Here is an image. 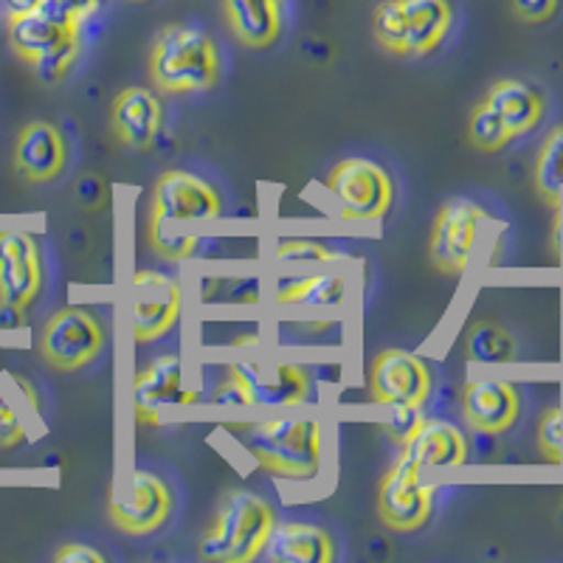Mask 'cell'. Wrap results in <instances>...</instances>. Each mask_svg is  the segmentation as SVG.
Returning <instances> with one entry per match:
<instances>
[{
	"label": "cell",
	"instance_id": "cell-28",
	"mask_svg": "<svg viewBox=\"0 0 563 563\" xmlns=\"http://www.w3.org/2000/svg\"><path fill=\"white\" fill-rule=\"evenodd\" d=\"M538 445L550 462H563V409L550 406L538 422Z\"/></svg>",
	"mask_w": 563,
	"mask_h": 563
},
{
	"label": "cell",
	"instance_id": "cell-6",
	"mask_svg": "<svg viewBox=\"0 0 563 563\" xmlns=\"http://www.w3.org/2000/svg\"><path fill=\"white\" fill-rule=\"evenodd\" d=\"M9 43L23 63L54 82L68 70L79 52V26L54 18L45 9L9 14Z\"/></svg>",
	"mask_w": 563,
	"mask_h": 563
},
{
	"label": "cell",
	"instance_id": "cell-33",
	"mask_svg": "<svg viewBox=\"0 0 563 563\" xmlns=\"http://www.w3.org/2000/svg\"><path fill=\"white\" fill-rule=\"evenodd\" d=\"M59 563H102L104 558L99 555L97 550H90V547L82 544H65L63 550L57 552Z\"/></svg>",
	"mask_w": 563,
	"mask_h": 563
},
{
	"label": "cell",
	"instance_id": "cell-1",
	"mask_svg": "<svg viewBox=\"0 0 563 563\" xmlns=\"http://www.w3.org/2000/svg\"><path fill=\"white\" fill-rule=\"evenodd\" d=\"M274 510L263 496L249 490L229 493V499L211 521L209 532L200 541V555L218 563H245L263 552L271 530H274Z\"/></svg>",
	"mask_w": 563,
	"mask_h": 563
},
{
	"label": "cell",
	"instance_id": "cell-22",
	"mask_svg": "<svg viewBox=\"0 0 563 563\" xmlns=\"http://www.w3.org/2000/svg\"><path fill=\"white\" fill-rule=\"evenodd\" d=\"M285 0H223L231 32L249 48H268L282 32Z\"/></svg>",
	"mask_w": 563,
	"mask_h": 563
},
{
	"label": "cell",
	"instance_id": "cell-11",
	"mask_svg": "<svg viewBox=\"0 0 563 563\" xmlns=\"http://www.w3.org/2000/svg\"><path fill=\"white\" fill-rule=\"evenodd\" d=\"M431 501H434V487L420 482V467L409 460H397L389 474L384 476L378 490L380 519L391 530L411 532L422 527L431 516Z\"/></svg>",
	"mask_w": 563,
	"mask_h": 563
},
{
	"label": "cell",
	"instance_id": "cell-20",
	"mask_svg": "<svg viewBox=\"0 0 563 563\" xmlns=\"http://www.w3.org/2000/svg\"><path fill=\"white\" fill-rule=\"evenodd\" d=\"M465 417L474 429L499 434L519 417V391L507 380H476L465 389Z\"/></svg>",
	"mask_w": 563,
	"mask_h": 563
},
{
	"label": "cell",
	"instance_id": "cell-14",
	"mask_svg": "<svg viewBox=\"0 0 563 563\" xmlns=\"http://www.w3.org/2000/svg\"><path fill=\"white\" fill-rule=\"evenodd\" d=\"M173 510V496L158 476L135 471L130 487L110 501V519L119 530L133 536H147L167 521Z\"/></svg>",
	"mask_w": 563,
	"mask_h": 563
},
{
	"label": "cell",
	"instance_id": "cell-35",
	"mask_svg": "<svg viewBox=\"0 0 563 563\" xmlns=\"http://www.w3.org/2000/svg\"><path fill=\"white\" fill-rule=\"evenodd\" d=\"M77 192H79V198H88L90 200L88 206H97V200L102 198V184H99L97 178H85L82 184L77 186Z\"/></svg>",
	"mask_w": 563,
	"mask_h": 563
},
{
	"label": "cell",
	"instance_id": "cell-18",
	"mask_svg": "<svg viewBox=\"0 0 563 563\" xmlns=\"http://www.w3.org/2000/svg\"><path fill=\"white\" fill-rule=\"evenodd\" d=\"M161 119H164V110H161L158 97L147 88L122 90L110 108L113 133L133 150H147L153 144L161 130Z\"/></svg>",
	"mask_w": 563,
	"mask_h": 563
},
{
	"label": "cell",
	"instance_id": "cell-31",
	"mask_svg": "<svg viewBox=\"0 0 563 563\" xmlns=\"http://www.w3.org/2000/svg\"><path fill=\"white\" fill-rule=\"evenodd\" d=\"M23 440V422H20L18 411L12 409L3 391H0V449L18 445Z\"/></svg>",
	"mask_w": 563,
	"mask_h": 563
},
{
	"label": "cell",
	"instance_id": "cell-36",
	"mask_svg": "<svg viewBox=\"0 0 563 563\" xmlns=\"http://www.w3.org/2000/svg\"><path fill=\"white\" fill-rule=\"evenodd\" d=\"M43 7V0H7L9 14H23V12H34V9Z\"/></svg>",
	"mask_w": 563,
	"mask_h": 563
},
{
	"label": "cell",
	"instance_id": "cell-21",
	"mask_svg": "<svg viewBox=\"0 0 563 563\" xmlns=\"http://www.w3.org/2000/svg\"><path fill=\"white\" fill-rule=\"evenodd\" d=\"M265 558L276 563H327L333 561V538L313 525L285 521L274 525L263 547Z\"/></svg>",
	"mask_w": 563,
	"mask_h": 563
},
{
	"label": "cell",
	"instance_id": "cell-8",
	"mask_svg": "<svg viewBox=\"0 0 563 563\" xmlns=\"http://www.w3.org/2000/svg\"><path fill=\"white\" fill-rule=\"evenodd\" d=\"M327 189L339 200L344 220H378L389 211L395 186L375 161L344 158L327 178Z\"/></svg>",
	"mask_w": 563,
	"mask_h": 563
},
{
	"label": "cell",
	"instance_id": "cell-30",
	"mask_svg": "<svg viewBox=\"0 0 563 563\" xmlns=\"http://www.w3.org/2000/svg\"><path fill=\"white\" fill-rule=\"evenodd\" d=\"M99 7H102V0H43V7L40 9H45V12L54 14V18L65 20V23L79 26V23L88 20Z\"/></svg>",
	"mask_w": 563,
	"mask_h": 563
},
{
	"label": "cell",
	"instance_id": "cell-12",
	"mask_svg": "<svg viewBox=\"0 0 563 563\" xmlns=\"http://www.w3.org/2000/svg\"><path fill=\"white\" fill-rule=\"evenodd\" d=\"M485 211L471 200H451L440 209L431 229V260L445 274H460L474 254L476 231Z\"/></svg>",
	"mask_w": 563,
	"mask_h": 563
},
{
	"label": "cell",
	"instance_id": "cell-23",
	"mask_svg": "<svg viewBox=\"0 0 563 563\" xmlns=\"http://www.w3.org/2000/svg\"><path fill=\"white\" fill-rule=\"evenodd\" d=\"M400 456L415 462L417 467L462 465L467 460V442L460 434V429H454L449 422H420L411 431L409 440H404V454Z\"/></svg>",
	"mask_w": 563,
	"mask_h": 563
},
{
	"label": "cell",
	"instance_id": "cell-25",
	"mask_svg": "<svg viewBox=\"0 0 563 563\" xmlns=\"http://www.w3.org/2000/svg\"><path fill=\"white\" fill-rule=\"evenodd\" d=\"M536 189L541 198L561 206L563 200V128H555L541 144L536 161Z\"/></svg>",
	"mask_w": 563,
	"mask_h": 563
},
{
	"label": "cell",
	"instance_id": "cell-4",
	"mask_svg": "<svg viewBox=\"0 0 563 563\" xmlns=\"http://www.w3.org/2000/svg\"><path fill=\"white\" fill-rule=\"evenodd\" d=\"M544 113V99L519 79H501L485 93L471 113L467 139L482 153H496L510 139L536 128Z\"/></svg>",
	"mask_w": 563,
	"mask_h": 563
},
{
	"label": "cell",
	"instance_id": "cell-19",
	"mask_svg": "<svg viewBox=\"0 0 563 563\" xmlns=\"http://www.w3.org/2000/svg\"><path fill=\"white\" fill-rule=\"evenodd\" d=\"M14 167L26 180H52L65 167V141L48 122H32L20 130L14 144Z\"/></svg>",
	"mask_w": 563,
	"mask_h": 563
},
{
	"label": "cell",
	"instance_id": "cell-10",
	"mask_svg": "<svg viewBox=\"0 0 563 563\" xmlns=\"http://www.w3.org/2000/svg\"><path fill=\"white\" fill-rule=\"evenodd\" d=\"M369 389L389 409H420L431 391V372L415 352L386 350L372 361Z\"/></svg>",
	"mask_w": 563,
	"mask_h": 563
},
{
	"label": "cell",
	"instance_id": "cell-7",
	"mask_svg": "<svg viewBox=\"0 0 563 563\" xmlns=\"http://www.w3.org/2000/svg\"><path fill=\"white\" fill-rule=\"evenodd\" d=\"M310 391L308 375L288 361H240L218 389L231 406H296Z\"/></svg>",
	"mask_w": 563,
	"mask_h": 563
},
{
	"label": "cell",
	"instance_id": "cell-24",
	"mask_svg": "<svg viewBox=\"0 0 563 563\" xmlns=\"http://www.w3.org/2000/svg\"><path fill=\"white\" fill-rule=\"evenodd\" d=\"M276 299L282 305H308V308H327L344 299V279L339 274H316L282 288Z\"/></svg>",
	"mask_w": 563,
	"mask_h": 563
},
{
	"label": "cell",
	"instance_id": "cell-27",
	"mask_svg": "<svg viewBox=\"0 0 563 563\" xmlns=\"http://www.w3.org/2000/svg\"><path fill=\"white\" fill-rule=\"evenodd\" d=\"M150 243L153 249L158 251L161 256H167V260H184L195 251L198 245V238L195 234H186L180 231V223H173V220H161L150 214V225H147Z\"/></svg>",
	"mask_w": 563,
	"mask_h": 563
},
{
	"label": "cell",
	"instance_id": "cell-5",
	"mask_svg": "<svg viewBox=\"0 0 563 563\" xmlns=\"http://www.w3.org/2000/svg\"><path fill=\"white\" fill-rule=\"evenodd\" d=\"M249 454L279 476H316L321 465V429L316 420H265L245 426Z\"/></svg>",
	"mask_w": 563,
	"mask_h": 563
},
{
	"label": "cell",
	"instance_id": "cell-15",
	"mask_svg": "<svg viewBox=\"0 0 563 563\" xmlns=\"http://www.w3.org/2000/svg\"><path fill=\"white\" fill-rule=\"evenodd\" d=\"M178 282L158 271H139L133 276V330L139 341L158 339L178 321Z\"/></svg>",
	"mask_w": 563,
	"mask_h": 563
},
{
	"label": "cell",
	"instance_id": "cell-9",
	"mask_svg": "<svg viewBox=\"0 0 563 563\" xmlns=\"http://www.w3.org/2000/svg\"><path fill=\"white\" fill-rule=\"evenodd\" d=\"M104 344V330L90 310L65 308L45 321L40 352L57 369H79L97 358Z\"/></svg>",
	"mask_w": 563,
	"mask_h": 563
},
{
	"label": "cell",
	"instance_id": "cell-13",
	"mask_svg": "<svg viewBox=\"0 0 563 563\" xmlns=\"http://www.w3.org/2000/svg\"><path fill=\"white\" fill-rule=\"evenodd\" d=\"M223 203L220 195L206 180L192 173H164L153 189V218L173 223H195V220L218 218Z\"/></svg>",
	"mask_w": 563,
	"mask_h": 563
},
{
	"label": "cell",
	"instance_id": "cell-3",
	"mask_svg": "<svg viewBox=\"0 0 563 563\" xmlns=\"http://www.w3.org/2000/svg\"><path fill=\"white\" fill-rule=\"evenodd\" d=\"M150 70L155 85L169 93L206 90L220 77L218 48L200 29L167 26L155 37Z\"/></svg>",
	"mask_w": 563,
	"mask_h": 563
},
{
	"label": "cell",
	"instance_id": "cell-17",
	"mask_svg": "<svg viewBox=\"0 0 563 563\" xmlns=\"http://www.w3.org/2000/svg\"><path fill=\"white\" fill-rule=\"evenodd\" d=\"M195 397H198L195 391L184 389V369H180L178 355H164L153 361L135 378V411H139V420L150 426L158 422L161 409L192 404Z\"/></svg>",
	"mask_w": 563,
	"mask_h": 563
},
{
	"label": "cell",
	"instance_id": "cell-34",
	"mask_svg": "<svg viewBox=\"0 0 563 563\" xmlns=\"http://www.w3.org/2000/svg\"><path fill=\"white\" fill-rule=\"evenodd\" d=\"M23 324V308L0 301V327H20Z\"/></svg>",
	"mask_w": 563,
	"mask_h": 563
},
{
	"label": "cell",
	"instance_id": "cell-32",
	"mask_svg": "<svg viewBox=\"0 0 563 563\" xmlns=\"http://www.w3.org/2000/svg\"><path fill=\"white\" fill-rule=\"evenodd\" d=\"M512 12L525 23H544L558 12V0H512Z\"/></svg>",
	"mask_w": 563,
	"mask_h": 563
},
{
	"label": "cell",
	"instance_id": "cell-2",
	"mask_svg": "<svg viewBox=\"0 0 563 563\" xmlns=\"http://www.w3.org/2000/svg\"><path fill=\"white\" fill-rule=\"evenodd\" d=\"M454 23L449 0H380L372 14L375 37L397 57H422L445 40Z\"/></svg>",
	"mask_w": 563,
	"mask_h": 563
},
{
	"label": "cell",
	"instance_id": "cell-37",
	"mask_svg": "<svg viewBox=\"0 0 563 563\" xmlns=\"http://www.w3.org/2000/svg\"><path fill=\"white\" fill-rule=\"evenodd\" d=\"M135 3H141V0H135Z\"/></svg>",
	"mask_w": 563,
	"mask_h": 563
},
{
	"label": "cell",
	"instance_id": "cell-16",
	"mask_svg": "<svg viewBox=\"0 0 563 563\" xmlns=\"http://www.w3.org/2000/svg\"><path fill=\"white\" fill-rule=\"evenodd\" d=\"M43 285L40 251L26 231H0V301L26 308Z\"/></svg>",
	"mask_w": 563,
	"mask_h": 563
},
{
	"label": "cell",
	"instance_id": "cell-26",
	"mask_svg": "<svg viewBox=\"0 0 563 563\" xmlns=\"http://www.w3.org/2000/svg\"><path fill=\"white\" fill-rule=\"evenodd\" d=\"M467 355L476 364H507L516 355V344L501 327L482 321L467 333Z\"/></svg>",
	"mask_w": 563,
	"mask_h": 563
},
{
	"label": "cell",
	"instance_id": "cell-29",
	"mask_svg": "<svg viewBox=\"0 0 563 563\" xmlns=\"http://www.w3.org/2000/svg\"><path fill=\"white\" fill-rule=\"evenodd\" d=\"M276 260L279 263H333L339 254L316 240H285L276 249Z\"/></svg>",
	"mask_w": 563,
	"mask_h": 563
}]
</instances>
